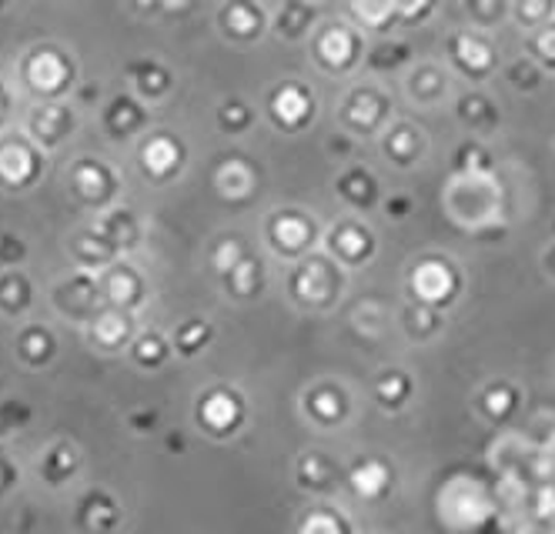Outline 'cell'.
I'll list each match as a JSON object with an SVG mask.
<instances>
[{
	"instance_id": "obj_2",
	"label": "cell",
	"mask_w": 555,
	"mask_h": 534,
	"mask_svg": "<svg viewBox=\"0 0 555 534\" xmlns=\"http://www.w3.org/2000/svg\"><path fill=\"white\" fill-rule=\"evenodd\" d=\"M348 268H341L325 248L295 264H285V298L305 314H328L345 301Z\"/></svg>"
},
{
	"instance_id": "obj_40",
	"label": "cell",
	"mask_w": 555,
	"mask_h": 534,
	"mask_svg": "<svg viewBox=\"0 0 555 534\" xmlns=\"http://www.w3.org/2000/svg\"><path fill=\"white\" fill-rule=\"evenodd\" d=\"M245 255H251V251H248V244H245L242 237H234V234H224V237L215 244V251H211V268H215V274H218V277L228 274Z\"/></svg>"
},
{
	"instance_id": "obj_43",
	"label": "cell",
	"mask_w": 555,
	"mask_h": 534,
	"mask_svg": "<svg viewBox=\"0 0 555 534\" xmlns=\"http://www.w3.org/2000/svg\"><path fill=\"white\" fill-rule=\"evenodd\" d=\"M382 211H385L388 218H395V221H402V218L412 214V197H409V194H388L385 204H382Z\"/></svg>"
},
{
	"instance_id": "obj_20",
	"label": "cell",
	"mask_w": 555,
	"mask_h": 534,
	"mask_svg": "<svg viewBox=\"0 0 555 534\" xmlns=\"http://www.w3.org/2000/svg\"><path fill=\"white\" fill-rule=\"evenodd\" d=\"M345 487L365 505L385 502L391 495V487H395V468L385 458H365V461L348 468V484Z\"/></svg>"
},
{
	"instance_id": "obj_45",
	"label": "cell",
	"mask_w": 555,
	"mask_h": 534,
	"mask_svg": "<svg viewBox=\"0 0 555 534\" xmlns=\"http://www.w3.org/2000/svg\"><path fill=\"white\" fill-rule=\"evenodd\" d=\"M319 4H322V0H319Z\"/></svg>"
},
{
	"instance_id": "obj_36",
	"label": "cell",
	"mask_w": 555,
	"mask_h": 534,
	"mask_svg": "<svg viewBox=\"0 0 555 534\" xmlns=\"http://www.w3.org/2000/svg\"><path fill=\"white\" fill-rule=\"evenodd\" d=\"M211 338H215L211 321H205V317H191V321H184V324L178 327V331H175V351L184 354V357H194V354H202V351L211 344Z\"/></svg>"
},
{
	"instance_id": "obj_32",
	"label": "cell",
	"mask_w": 555,
	"mask_h": 534,
	"mask_svg": "<svg viewBox=\"0 0 555 534\" xmlns=\"http://www.w3.org/2000/svg\"><path fill=\"white\" fill-rule=\"evenodd\" d=\"M462 17L465 27L492 34L495 27L512 21V0H462Z\"/></svg>"
},
{
	"instance_id": "obj_22",
	"label": "cell",
	"mask_w": 555,
	"mask_h": 534,
	"mask_svg": "<svg viewBox=\"0 0 555 534\" xmlns=\"http://www.w3.org/2000/svg\"><path fill=\"white\" fill-rule=\"evenodd\" d=\"M215 187L224 200L231 204H245L258 194L261 187V178H258V168L242 157V154H231L218 164V171H215Z\"/></svg>"
},
{
	"instance_id": "obj_19",
	"label": "cell",
	"mask_w": 555,
	"mask_h": 534,
	"mask_svg": "<svg viewBox=\"0 0 555 534\" xmlns=\"http://www.w3.org/2000/svg\"><path fill=\"white\" fill-rule=\"evenodd\" d=\"M322 27L319 0H282L271 11V34L285 44H308L311 34Z\"/></svg>"
},
{
	"instance_id": "obj_41",
	"label": "cell",
	"mask_w": 555,
	"mask_h": 534,
	"mask_svg": "<svg viewBox=\"0 0 555 534\" xmlns=\"http://www.w3.org/2000/svg\"><path fill=\"white\" fill-rule=\"evenodd\" d=\"M391 4H395V11H399V21L402 24L415 27V24H425L435 14L439 0H391Z\"/></svg>"
},
{
	"instance_id": "obj_5",
	"label": "cell",
	"mask_w": 555,
	"mask_h": 534,
	"mask_svg": "<svg viewBox=\"0 0 555 534\" xmlns=\"http://www.w3.org/2000/svg\"><path fill=\"white\" fill-rule=\"evenodd\" d=\"M369 54V34L351 17H332L322 21V27L308 40V57L325 77H351L365 70Z\"/></svg>"
},
{
	"instance_id": "obj_35",
	"label": "cell",
	"mask_w": 555,
	"mask_h": 534,
	"mask_svg": "<svg viewBox=\"0 0 555 534\" xmlns=\"http://www.w3.org/2000/svg\"><path fill=\"white\" fill-rule=\"evenodd\" d=\"M452 171L459 174H486L495 171V157L489 151V144L482 138H465L455 154H452Z\"/></svg>"
},
{
	"instance_id": "obj_9",
	"label": "cell",
	"mask_w": 555,
	"mask_h": 534,
	"mask_svg": "<svg viewBox=\"0 0 555 534\" xmlns=\"http://www.w3.org/2000/svg\"><path fill=\"white\" fill-rule=\"evenodd\" d=\"M442 61L459 80H465V84H489L502 70V57H499L492 34L475 30V27H459L449 34Z\"/></svg>"
},
{
	"instance_id": "obj_34",
	"label": "cell",
	"mask_w": 555,
	"mask_h": 534,
	"mask_svg": "<svg viewBox=\"0 0 555 534\" xmlns=\"http://www.w3.org/2000/svg\"><path fill=\"white\" fill-rule=\"evenodd\" d=\"M499 74H502V80H505V84H508L515 94H526V97L535 94V91L545 84V80H548V74H545L529 54H519L515 61H508Z\"/></svg>"
},
{
	"instance_id": "obj_44",
	"label": "cell",
	"mask_w": 555,
	"mask_h": 534,
	"mask_svg": "<svg viewBox=\"0 0 555 534\" xmlns=\"http://www.w3.org/2000/svg\"><path fill=\"white\" fill-rule=\"evenodd\" d=\"M542 271H545V277L555 281V240L542 248Z\"/></svg>"
},
{
	"instance_id": "obj_11",
	"label": "cell",
	"mask_w": 555,
	"mask_h": 534,
	"mask_svg": "<svg viewBox=\"0 0 555 534\" xmlns=\"http://www.w3.org/2000/svg\"><path fill=\"white\" fill-rule=\"evenodd\" d=\"M298 407H301V418L319 431H341L354 415V394L345 381L322 378V381H311L301 391Z\"/></svg>"
},
{
	"instance_id": "obj_21",
	"label": "cell",
	"mask_w": 555,
	"mask_h": 534,
	"mask_svg": "<svg viewBox=\"0 0 555 534\" xmlns=\"http://www.w3.org/2000/svg\"><path fill=\"white\" fill-rule=\"evenodd\" d=\"M184 160V141H178L175 134H154L141 144V168L151 181H171L175 174H181Z\"/></svg>"
},
{
	"instance_id": "obj_24",
	"label": "cell",
	"mask_w": 555,
	"mask_h": 534,
	"mask_svg": "<svg viewBox=\"0 0 555 534\" xmlns=\"http://www.w3.org/2000/svg\"><path fill=\"white\" fill-rule=\"evenodd\" d=\"M221 287L231 301H258L268 291V268L258 255H245L228 274H221Z\"/></svg>"
},
{
	"instance_id": "obj_15",
	"label": "cell",
	"mask_w": 555,
	"mask_h": 534,
	"mask_svg": "<svg viewBox=\"0 0 555 534\" xmlns=\"http://www.w3.org/2000/svg\"><path fill=\"white\" fill-rule=\"evenodd\" d=\"M428 134L412 117H395L378 134V154L391 171H412L428 157Z\"/></svg>"
},
{
	"instance_id": "obj_10",
	"label": "cell",
	"mask_w": 555,
	"mask_h": 534,
	"mask_svg": "<svg viewBox=\"0 0 555 534\" xmlns=\"http://www.w3.org/2000/svg\"><path fill=\"white\" fill-rule=\"evenodd\" d=\"M322 248L348 271H362L369 268L375 258H378V231L369 224V218L362 214H345V218H335L328 227H325V244Z\"/></svg>"
},
{
	"instance_id": "obj_8",
	"label": "cell",
	"mask_w": 555,
	"mask_h": 534,
	"mask_svg": "<svg viewBox=\"0 0 555 534\" xmlns=\"http://www.w3.org/2000/svg\"><path fill=\"white\" fill-rule=\"evenodd\" d=\"M261 117L278 134H305L319 120V91L301 77H285L268 88Z\"/></svg>"
},
{
	"instance_id": "obj_27",
	"label": "cell",
	"mask_w": 555,
	"mask_h": 534,
	"mask_svg": "<svg viewBox=\"0 0 555 534\" xmlns=\"http://www.w3.org/2000/svg\"><path fill=\"white\" fill-rule=\"evenodd\" d=\"M446 314L449 311H439V308L409 301L399 314H395V324H399V331L412 344H431V341H439V335L446 331Z\"/></svg>"
},
{
	"instance_id": "obj_29",
	"label": "cell",
	"mask_w": 555,
	"mask_h": 534,
	"mask_svg": "<svg viewBox=\"0 0 555 534\" xmlns=\"http://www.w3.org/2000/svg\"><path fill=\"white\" fill-rule=\"evenodd\" d=\"M261 107H255L245 97H224L215 110V125L224 138H245L258 125Z\"/></svg>"
},
{
	"instance_id": "obj_25",
	"label": "cell",
	"mask_w": 555,
	"mask_h": 534,
	"mask_svg": "<svg viewBox=\"0 0 555 534\" xmlns=\"http://www.w3.org/2000/svg\"><path fill=\"white\" fill-rule=\"evenodd\" d=\"M415 51L409 40H399L391 34H382L369 40V54H365V70L372 77H388V74H405L415 64Z\"/></svg>"
},
{
	"instance_id": "obj_28",
	"label": "cell",
	"mask_w": 555,
	"mask_h": 534,
	"mask_svg": "<svg viewBox=\"0 0 555 534\" xmlns=\"http://www.w3.org/2000/svg\"><path fill=\"white\" fill-rule=\"evenodd\" d=\"M348 17L372 37L391 34L395 27L402 24L391 0H348Z\"/></svg>"
},
{
	"instance_id": "obj_31",
	"label": "cell",
	"mask_w": 555,
	"mask_h": 534,
	"mask_svg": "<svg viewBox=\"0 0 555 534\" xmlns=\"http://www.w3.org/2000/svg\"><path fill=\"white\" fill-rule=\"evenodd\" d=\"M295 534H354L351 518L341 508L332 505H314L301 515Z\"/></svg>"
},
{
	"instance_id": "obj_13",
	"label": "cell",
	"mask_w": 555,
	"mask_h": 534,
	"mask_svg": "<svg viewBox=\"0 0 555 534\" xmlns=\"http://www.w3.org/2000/svg\"><path fill=\"white\" fill-rule=\"evenodd\" d=\"M218 34L234 48H255L271 34V11L264 0H224L218 8Z\"/></svg>"
},
{
	"instance_id": "obj_7",
	"label": "cell",
	"mask_w": 555,
	"mask_h": 534,
	"mask_svg": "<svg viewBox=\"0 0 555 534\" xmlns=\"http://www.w3.org/2000/svg\"><path fill=\"white\" fill-rule=\"evenodd\" d=\"M335 117H338V128L351 134L354 141L378 138L395 120V101L378 80H362V84H351L341 94Z\"/></svg>"
},
{
	"instance_id": "obj_39",
	"label": "cell",
	"mask_w": 555,
	"mask_h": 534,
	"mask_svg": "<svg viewBox=\"0 0 555 534\" xmlns=\"http://www.w3.org/2000/svg\"><path fill=\"white\" fill-rule=\"evenodd\" d=\"M526 54L545 70V74H555V21L526 34Z\"/></svg>"
},
{
	"instance_id": "obj_14",
	"label": "cell",
	"mask_w": 555,
	"mask_h": 534,
	"mask_svg": "<svg viewBox=\"0 0 555 534\" xmlns=\"http://www.w3.org/2000/svg\"><path fill=\"white\" fill-rule=\"evenodd\" d=\"M402 91L412 107L435 110L455 97V74L446 67V61H415L402 74Z\"/></svg>"
},
{
	"instance_id": "obj_3",
	"label": "cell",
	"mask_w": 555,
	"mask_h": 534,
	"mask_svg": "<svg viewBox=\"0 0 555 534\" xmlns=\"http://www.w3.org/2000/svg\"><path fill=\"white\" fill-rule=\"evenodd\" d=\"M325 221L301 208V204H278L261 221V244L271 258L282 264H295L314 251H322L325 244Z\"/></svg>"
},
{
	"instance_id": "obj_17",
	"label": "cell",
	"mask_w": 555,
	"mask_h": 534,
	"mask_svg": "<svg viewBox=\"0 0 555 534\" xmlns=\"http://www.w3.org/2000/svg\"><path fill=\"white\" fill-rule=\"evenodd\" d=\"M332 191L348 208V214H362V218L375 214L388 197L382 187V178L375 174V168H369V164H348V168H341Z\"/></svg>"
},
{
	"instance_id": "obj_4",
	"label": "cell",
	"mask_w": 555,
	"mask_h": 534,
	"mask_svg": "<svg viewBox=\"0 0 555 534\" xmlns=\"http://www.w3.org/2000/svg\"><path fill=\"white\" fill-rule=\"evenodd\" d=\"M499 511V487L479 474H452L435 491V515L449 531H479Z\"/></svg>"
},
{
	"instance_id": "obj_26",
	"label": "cell",
	"mask_w": 555,
	"mask_h": 534,
	"mask_svg": "<svg viewBox=\"0 0 555 534\" xmlns=\"http://www.w3.org/2000/svg\"><path fill=\"white\" fill-rule=\"evenodd\" d=\"M415 398V378L405 367H382L372 381V401L385 411V415H399Z\"/></svg>"
},
{
	"instance_id": "obj_16",
	"label": "cell",
	"mask_w": 555,
	"mask_h": 534,
	"mask_svg": "<svg viewBox=\"0 0 555 534\" xmlns=\"http://www.w3.org/2000/svg\"><path fill=\"white\" fill-rule=\"evenodd\" d=\"M452 114L468 138H482V141L499 134L505 120L499 101L486 91V84H465V91L452 97Z\"/></svg>"
},
{
	"instance_id": "obj_12",
	"label": "cell",
	"mask_w": 555,
	"mask_h": 534,
	"mask_svg": "<svg viewBox=\"0 0 555 534\" xmlns=\"http://www.w3.org/2000/svg\"><path fill=\"white\" fill-rule=\"evenodd\" d=\"M194 415H197L202 431H208L211 438H231L248 421V401L237 388L218 385V388H208L202 398H197Z\"/></svg>"
},
{
	"instance_id": "obj_33",
	"label": "cell",
	"mask_w": 555,
	"mask_h": 534,
	"mask_svg": "<svg viewBox=\"0 0 555 534\" xmlns=\"http://www.w3.org/2000/svg\"><path fill=\"white\" fill-rule=\"evenodd\" d=\"M104 295L111 298L114 308L131 311V308L141 304V298H144V281H141V274L131 271V268H114V271L107 274Z\"/></svg>"
},
{
	"instance_id": "obj_30",
	"label": "cell",
	"mask_w": 555,
	"mask_h": 534,
	"mask_svg": "<svg viewBox=\"0 0 555 534\" xmlns=\"http://www.w3.org/2000/svg\"><path fill=\"white\" fill-rule=\"evenodd\" d=\"M348 327L359 338H365V341H382L388 335V327H391V311L382 301L365 298V301H359V304L351 308Z\"/></svg>"
},
{
	"instance_id": "obj_18",
	"label": "cell",
	"mask_w": 555,
	"mask_h": 534,
	"mask_svg": "<svg viewBox=\"0 0 555 534\" xmlns=\"http://www.w3.org/2000/svg\"><path fill=\"white\" fill-rule=\"evenodd\" d=\"M295 484L305 495L314 498H332L338 487L348 484V471L328 455V451H305L295 461Z\"/></svg>"
},
{
	"instance_id": "obj_6",
	"label": "cell",
	"mask_w": 555,
	"mask_h": 534,
	"mask_svg": "<svg viewBox=\"0 0 555 534\" xmlns=\"http://www.w3.org/2000/svg\"><path fill=\"white\" fill-rule=\"evenodd\" d=\"M462 291H465V274L452 255H439V251L418 255L405 271L409 301L449 311V308H455Z\"/></svg>"
},
{
	"instance_id": "obj_23",
	"label": "cell",
	"mask_w": 555,
	"mask_h": 534,
	"mask_svg": "<svg viewBox=\"0 0 555 534\" xmlns=\"http://www.w3.org/2000/svg\"><path fill=\"white\" fill-rule=\"evenodd\" d=\"M475 411L482 415V421H489L495 428H505L522 411V388L505 381V378L489 381L479 394H475Z\"/></svg>"
},
{
	"instance_id": "obj_42",
	"label": "cell",
	"mask_w": 555,
	"mask_h": 534,
	"mask_svg": "<svg viewBox=\"0 0 555 534\" xmlns=\"http://www.w3.org/2000/svg\"><path fill=\"white\" fill-rule=\"evenodd\" d=\"M168 341L162 338V335H144L138 344H134V357L144 364V367H157L165 357H168Z\"/></svg>"
},
{
	"instance_id": "obj_37",
	"label": "cell",
	"mask_w": 555,
	"mask_h": 534,
	"mask_svg": "<svg viewBox=\"0 0 555 534\" xmlns=\"http://www.w3.org/2000/svg\"><path fill=\"white\" fill-rule=\"evenodd\" d=\"M555 21V0H512V24L532 34Z\"/></svg>"
},
{
	"instance_id": "obj_38",
	"label": "cell",
	"mask_w": 555,
	"mask_h": 534,
	"mask_svg": "<svg viewBox=\"0 0 555 534\" xmlns=\"http://www.w3.org/2000/svg\"><path fill=\"white\" fill-rule=\"evenodd\" d=\"M94 338L104 344V348H121L128 338H131V321L121 308H114L107 314H101L94 321Z\"/></svg>"
},
{
	"instance_id": "obj_1",
	"label": "cell",
	"mask_w": 555,
	"mask_h": 534,
	"mask_svg": "<svg viewBox=\"0 0 555 534\" xmlns=\"http://www.w3.org/2000/svg\"><path fill=\"white\" fill-rule=\"evenodd\" d=\"M442 211L468 234L495 231L505 221V187L495 171L459 174L452 171L442 187Z\"/></svg>"
}]
</instances>
